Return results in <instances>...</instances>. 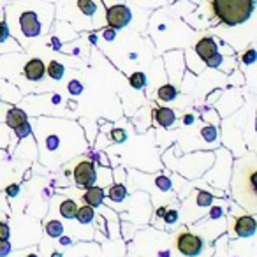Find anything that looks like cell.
I'll return each mask as SVG.
<instances>
[{"instance_id": "obj_29", "label": "cell", "mask_w": 257, "mask_h": 257, "mask_svg": "<svg viewBox=\"0 0 257 257\" xmlns=\"http://www.w3.org/2000/svg\"><path fill=\"white\" fill-rule=\"evenodd\" d=\"M9 250H11V245L8 239H0V255H8Z\"/></svg>"}, {"instance_id": "obj_4", "label": "cell", "mask_w": 257, "mask_h": 257, "mask_svg": "<svg viewBox=\"0 0 257 257\" xmlns=\"http://www.w3.org/2000/svg\"><path fill=\"white\" fill-rule=\"evenodd\" d=\"M131 9L127 6H113V8L107 9V25L109 29H123L128 22H131Z\"/></svg>"}, {"instance_id": "obj_24", "label": "cell", "mask_w": 257, "mask_h": 257, "mask_svg": "<svg viewBox=\"0 0 257 257\" xmlns=\"http://www.w3.org/2000/svg\"><path fill=\"white\" fill-rule=\"evenodd\" d=\"M111 138H113L116 143H123V141L127 140V136H125V133L121 128H114L113 133H111Z\"/></svg>"}, {"instance_id": "obj_5", "label": "cell", "mask_w": 257, "mask_h": 257, "mask_svg": "<svg viewBox=\"0 0 257 257\" xmlns=\"http://www.w3.org/2000/svg\"><path fill=\"white\" fill-rule=\"evenodd\" d=\"M95 168L90 161H81L74 168V180L81 187H92L95 183Z\"/></svg>"}, {"instance_id": "obj_3", "label": "cell", "mask_w": 257, "mask_h": 257, "mask_svg": "<svg viewBox=\"0 0 257 257\" xmlns=\"http://www.w3.org/2000/svg\"><path fill=\"white\" fill-rule=\"evenodd\" d=\"M176 248L183 253V255H189V257H194L197 253H201L203 250V239L199 236L192 234V232H180L176 236Z\"/></svg>"}, {"instance_id": "obj_2", "label": "cell", "mask_w": 257, "mask_h": 257, "mask_svg": "<svg viewBox=\"0 0 257 257\" xmlns=\"http://www.w3.org/2000/svg\"><path fill=\"white\" fill-rule=\"evenodd\" d=\"M236 171L239 173V176H243V196L239 197V203L246 204V199H250V204L253 208L255 203V164L250 159L248 166L245 164V161H239L236 164Z\"/></svg>"}, {"instance_id": "obj_7", "label": "cell", "mask_w": 257, "mask_h": 257, "mask_svg": "<svg viewBox=\"0 0 257 257\" xmlns=\"http://www.w3.org/2000/svg\"><path fill=\"white\" fill-rule=\"evenodd\" d=\"M255 220H253V217H250V215H243V217H238L234 222V231L236 234L239 236V238H248V236H252L253 232H255Z\"/></svg>"}, {"instance_id": "obj_11", "label": "cell", "mask_w": 257, "mask_h": 257, "mask_svg": "<svg viewBox=\"0 0 257 257\" xmlns=\"http://www.w3.org/2000/svg\"><path fill=\"white\" fill-rule=\"evenodd\" d=\"M154 116H155V121L162 127H171L176 120V114L173 109L169 107H159V109L154 111Z\"/></svg>"}, {"instance_id": "obj_31", "label": "cell", "mask_w": 257, "mask_h": 257, "mask_svg": "<svg viewBox=\"0 0 257 257\" xmlns=\"http://www.w3.org/2000/svg\"><path fill=\"white\" fill-rule=\"evenodd\" d=\"M69 90H71V93H81V83L79 81H71L69 83Z\"/></svg>"}, {"instance_id": "obj_23", "label": "cell", "mask_w": 257, "mask_h": 257, "mask_svg": "<svg viewBox=\"0 0 257 257\" xmlns=\"http://www.w3.org/2000/svg\"><path fill=\"white\" fill-rule=\"evenodd\" d=\"M201 133H203V136L206 141H215V138H217V131H215L213 127H204Z\"/></svg>"}, {"instance_id": "obj_21", "label": "cell", "mask_w": 257, "mask_h": 257, "mask_svg": "<svg viewBox=\"0 0 257 257\" xmlns=\"http://www.w3.org/2000/svg\"><path fill=\"white\" fill-rule=\"evenodd\" d=\"M211 201H213V197L208 192H197V204L199 206H210Z\"/></svg>"}, {"instance_id": "obj_15", "label": "cell", "mask_w": 257, "mask_h": 257, "mask_svg": "<svg viewBox=\"0 0 257 257\" xmlns=\"http://www.w3.org/2000/svg\"><path fill=\"white\" fill-rule=\"evenodd\" d=\"M48 76H50L51 79H60L62 76H64V65L60 64V62H50L48 64Z\"/></svg>"}, {"instance_id": "obj_12", "label": "cell", "mask_w": 257, "mask_h": 257, "mask_svg": "<svg viewBox=\"0 0 257 257\" xmlns=\"http://www.w3.org/2000/svg\"><path fill=\"white\" fill-rule=\"evenodd\" d=\"M25 121H27V114L23 113L22 109H18V107H13V109L8 113V125L11 128L20 127V125L25 123Z\"/></svg>"}, {"instance_id": "obj_10", "label": "cell", "mask_w": 257, "mask_h": 257, "mask_svg": "<svg viewBox=\"0 0 257 257\" xmlns=\"http://www.w3.org/2000/svg\"><path fill=\"white\" fill-rule=\"evenodd\" d=\"M102 199H104V190L100 187H86V192L83 194V201H85L88 206H99L102 204Z\"/></svg>"}, {"instance_id": "obj_17", "label": "cell", "mask_w": 257, "mask_h": 257, "mask_svg": "<svg viewBox=\"0 0 257 257\" xmlns=\"http://www.w3.org/2000/svg\"><path fill=\"white\" fill-rule=\"evenodd\" d=\"M128 83H131L133 88L140 90L147 85V76H145V72H134V74L128 78Z\"/></svg>"}, {"instance_id": "obj_28", "label": "cell", "mask_w": 257, "mask_h": 257, "mask_svg": "<svg viewBox=\"0 0 257 257\" xmlns=\"http://www.w3.org/2000/svg\"><path fill=\"white\" fill-rule=\"evenodd\" d=\"M9 37V29L8 25H6V22H0V43H4V41H8Z\"/></svg>"}, {"instance_id": "obj_6", "label": "cell", "mask_w": 257, "mask_h": 257, "mask_svg": "<svg viewBox=\"0 0 257 257\" xmlns=\"http://www.w3.org/2000/svg\"><path fill=\"white\" fill-rule=\"evenodd\" d=\"M20 25H22V32L27 37H37L41 34V23L37 20L36 13H23L22 18H20Z\"/></svg>"}, {"instance_id": "obj_25", "label": "cell", "mask_w": 257, "mask_h": 257, "mask_svg": "<svg viewBox=\"0 0 257 257\" xmlns=\"http://www.w3.org/2000/svg\"><path fill=\"white\" fill-rule=\"evenodd\" d=\"M164 218H166V222H168V224H175V222L178 220V211H176V210H166Z\"/></svg>"}, {"instance_id": "obj_35", "label": "cell", "mask_w": 257, "mask_h": 257, "mask_svg": "<svg viewBox=\"0 0 257 257\" xmlns=\"http://www.w3.org/2000/svg\"><path fill=\"white\" fill-rule=\"evenodd\" d=\"M27 257H37V255H34V253H32V255H27Z\"/></svg>"}, {"instance_id": "obj_13", "label": "cell", "mask_w": 257, "mask_h": 257, "mask_svg": "<svg viewBox=\"0 0 257 257\" xmlns=\"http://www.w3.org/2000/svg\"><path fill=\"white\" fill-rule=\"evenodd\" d=\"M76 211H78V204L72 199H65L64 203L60 204V213L64 215L65 218H74Z\"/></svg>"}, {"instance_id": "obj_22", "label": "cell", "mask_w": 257, "mask_h": 257, "mask_svg": "<svg viewBox=\"0 0 257 257\" xmlns=\"http://www.w3.org/2000/svg\"><path fill=\"white\" fill-rule=\"evenodd\" d=\"M15 131H16V136H18V138H25V136H29V134H30V125L25 121V123H22L20 127H16Z\"/></svg>"}, {"instance_id": "obj_9", "label": "cell", "mask_w": 257, "mask_h": 257, "mask_svg": "<svg viewBox=\"0 0 257 257\" xmlns=\"http://www.w3.org/2000/svg\"><path fill=\"white\" fill-rule=\"evenodd\" d=\"M46 72V67H44V62L39 60V58H32V60L27 62L25 65V76L32 81H39L41 78Z\"/></svg>"}, {"instance_id": "obj_27", "label": "cell", "mask_w": 257, "mask_h": 257, "mask_svg": "<svg viewBox=\"0 0 257 257\" xmlns=\"http://www.w3.org/2000/svg\"><path fill=\"white\" fill-rule=\"evenodd\" d=\"M257 58V55H255V50H248L245 55L241 57V60L245 62V64H253V60Z\"/></svg>"}, {"instance_id": "obj_32", "label": "cell", "mask_w": 257, "mask_h": 257, "mask_svg": "<svg viewBox=\"0 0 257 257\" xmlns=\"http://www.w3.org/2000/svg\"><path fill=\"white\" fill-rule=\"evenodd\" d=\"M104 37H106L107 41H113V39H114V29L104 30Z\"/></svg>"}, {"instance_id": "obj_18", "label": "cell", "mask_w": 257, "mask_h": 257, "mask_svg": "<svg viewBox=\"0 0 257 257\" xmlns=\"http://www.w3.org/2000/svg\"><path fill=\"white\" fill-rule=\"evenodd\" d=\"M46 232L50 236H53V238H57V236H60L62 232H64V225L60 224V222L57 220H51L46 224Z\"/></svg>"}, {"instance_id": "obj_8", "label": "cell", "mask_w": 257, "mask_h": 257, "mask_svg": "<svg viewBox=\"0 0 257 257\" xmlns=\"http://www.w3.org/2000/svg\"><path fill=\"white\" fill-rule=\"evenodd\" d=\"M218 51V46L211 37H203L201 41H197L196 44V53L199 55L203 60H208L210 57H213Z\"/></svg>"}, {"instance_id": "obj_33", "label": "cell", "mask_w": 257, "mask_h": 257, "mask_svg": "<svg viewBox=\"0 0 257 257\" xmlns=\"http://www.w3.org/2000/svg\"><path fill=\"white\" fill-rule=\"evenodd\" d=\"M18 185H11V187H9V189H8V194H9V196H16V194H18Z\"/></svg>"}, {"instance_id": "obj_20", "label": "cell", "mask_w": 257, "mask_h": 257, "mask_svg": "<svg viewBox=\"0 0 257 257\" xmlns=\"http://www.w3.org/2000/svg\"><path fill=\"white\" fill-rule=\"evenodd\" d=\"M125 194H127V190H125V187L123 185H113L109 189V199H113V201H121L125 197Z\"/></svg>"}, {"instance_id": "obj_14", "label": "cell", "mask_w": 257, "mask_h": 257, "mask_svg": "<svg viewBox=\"0 0 257 257\" xmlns=\"http://www.w3.org/2000/svg\"><path fill=\"white\" fill-rule=\"evenodd\" d=\"M76 218H78L81 224H88V222H92L93 220V208L88 206V204L78 208V211H76Z\"/></svg>"}, {"instance_id": "obj_16", "label": "cell", "mask_w": 257, "mask_h": 257, "mask_svg": "<svg viewBox=\"0 0 257 257\" xmlns=\"http://www.w3.org/2000/svg\"><path fill=\"white\" fill-rule=\"evenodd\" d=\"M176 88L173 85H164V86H161L159 88V92H157V97L161 100H173L176 97Z\"/></svg>"}, {"instance_id": "obj_34", "label": "cell", "mask_w": 257, "mask_h": 257, "mask_svg": "<svg viewBox=\"0 0 257 257\" xmlns=\"http://www.w3.org/2000/svg\"><path fill=\"white\" fill-rule=\"evenodd\" d=\"M166 210H168V208H166V206H162V208H159V210H157V217H164V213H166Z\"/></svg>"}, {"instance_id": "obj_1", "label": "cell", "mask_w": 257, "mask_h": 257, "mask_svg": "<svg viewBox=\"0 0 257 257\" xmlns=\"http://www.w3.org/2000/svg\"><path fill=\"white\" fill-rule=\"evenodd\" d=\"M210 6L211 13L229 27L246 22L253 11V0H211Z\"/></svg>"}, {"instance_id": "obj_26", "label": "cell", "mask_w": 257, "mask_h": 257, "mask_svg": "<svg viewBox=\"0 0 257 257\" xmlns=\"http://www.w3.org/2000/svg\"><path fill=\"white\" fill-rule=\"evenodd\" d=\"M204 62H206L208 67H218V65H220V62H222V57L218 53H215L213 57H210L208 60H204Z\"/></svg>"}, {"instance_id": "obj_30", "label": "cell", "mask_w": 257, "mask_h": 257, "mask_svg": "<svg viewBox=\"0 0 257 257\" xmlns=\"http://www.w3.org/2000/svg\"><path fill=\"white\" fill-rule=\"evenodd\" d=\"M9 238V227L6 222H0V239H8Z\"/></svg>"}, {"instance_id": "obj_19", "label": "cell", "mask_w": 257, "mask_h": 257, "mask_svg": "<svg viewBox=\"0 0 257 257\" xmlns=\"http://www.w3.org/2000/svg\"><path fill=\"white\" fill-rule=\"evenodd\" d=\"M78 8L81 9L86 16H92L93 13H95L97 6H95V2H93V0H78Z\"/></svg>"}]
</instances>
